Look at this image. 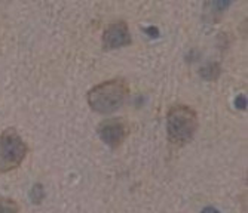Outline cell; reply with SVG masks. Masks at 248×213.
Listing matches in <instances>:
<instances>
[{"label":"cell","instance_id":"obj_6","mask_svg":"<svg viewBox=\"0 0 248 213\" xmlns=\"http://www.w3.org/2000/svg\"><path fill=\"white\" fill-rule=\"evenodd\" d=\"M233 0H204L205 15L211 21H218L220 16L229 9Z\"/></svg>","mask_w":248,"mask_h":213},{"label":"cell","instance_id":"obj_3","mask_svg":"<svg viewBox=\"0 0 248 213\" xmlns=\"http://www.w3.org/2000/svg\"><path fill=\"white\" fill-rule=\"evenodd\" d=\"M29 153V147L14 128H8L0 135V173L19 168Z\"/></svg>","mask_w":248,"mask_h":213},{"label":"cell","instance_id":"obj_4","mask_svg":"<svg viewBox=\"0 0 248 213\" xmlns=\"http://www.w3.org/2000/svg\"><path fill=\"white\" fill-rule=\"evenodd\" d=\"M100 139L110 148H118L128 136V126L122 118H106L97 128Z\"/></svg>","mask_w":248,"mask_h":213},{"label":"cell","instance_id":"obj_8","mask_svg":"<svg viewBox=\"0 0 248 213\" xmlns=\"http://www.w3.org/2000/svg\"><path fill=\"white\" fill-rule=\"evenodd\" d=\"M0 213H19V206L14 199L0 197Z\"/></svg>","mask_w":248,"mask_h":213},{"label":"cell","instance_id":"obj_7","mask_svg":"<svg viewBox=\"0 0 248 213\" xmlns=\"http://www.w3.org/2000/svg\"><path fill=\"white\" fill-rule=\"evenodd\" d=\"M220 73H221V67H220L217 62L208 64L207 67L201 68V71H199L201 77L204 79V80H208V82H214V80H217V79H218V76H220Z\"/></svg>","mask_w":248,"mask_h":213},{"label":"cell","instance_id":"obj_11","mask_svg":"<svg viewBox=\"0 0 248 213\" xmlns=\"http://www.w3.org/2000/svg\"><path fill=\"white\" fill-rule=\"evenodd\" d=\"M144 33L146 34H152V37L159 36V30H157L156 27H147V28H144Z\"/></svg>","mask_w":248,"mask_h":213},{"label":"cell","instance_id":"obj_12","mask_svg":"<svg viewBox=\"0 0 248 213\" xmlns=\"http://www.w3.org/2000/svg\"><path fill=\"white\" fill-rule=\"evenodd\" d=\"M201 213H220L216 207H205V209H202Z\"/></svg>","mask_w":248,"mask_h":213},{"label":"cell","instance_id":"obj_10","mask_svg":"<svg viewBox=\"0 0 248 213\" xmlns=\"http://www.w3.org/2000/svg\"><path fill=\"white\" fill-rule=\"evenodd\" d=\"M235 107L239 108V110H245L247 108V98L244 95H239V97L235 99Z\"/></svg>","mask_w":248,"mask_h":213},{"label":"cell","instance_id":"obj_9","mask_svg":"<svg viewBox=\"0 0 248 213\" xmlns=\"http://www.w3.org/2000/svg\"><path fill=\"white\" fill-rule=\"evenodd\" d=\"M43 196H45L43 186H42L40 184H36V185L31 188V193H30V197H31V200H33L36 204H39V203L43 200Z\"/></svg>","mask_w":248,"mask_h":213},{"label":"cell","instance_id":"obj_1","mask_svg":"<svg viewBox=\"0 0 248 213\" xmlns=\"http://www.w3.org/2000/svg\"><path fill=\"white\" fill-rule=\"evenodd\" d=\"M129 87L124 79H111L94 86L88 92V105L98 114L118 111L128 98Z\"/></svg>","mask_w":248,"mask_h":213},{"label":"cell","instance_id":"obj_2","mask_svg":"<svg viewBox=\"0 0 248 213\" xmlns=\"http://www.w3.org/2000/svg\"><path fill=\"white\" fill-rule=\"evenodd\" d=\"M198 130V114L189 105H172L167 113V135L171 144L186 145Z\"/></svg>","mask_w":248,"mask_h":213},{"label":"cell","instance_id":"obj_5","mask_svg":"<svg viewBox=\"0 0 248 213\" xmlns=\"http://www.w3.org/2000/svg\"><path fill=\"white\" fill-rule=\"evenodd\" d=\"M132 37L129 27L125 21H115L104 30L103 33V47L106 51H113V49H121L124 46L131 44Z\"/></svg>","mask_w":248,"mask_h":213}]
</instances>
